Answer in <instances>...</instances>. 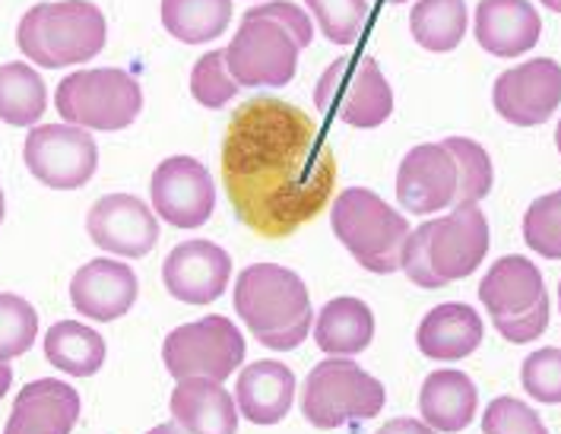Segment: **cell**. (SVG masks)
I'll return each mask as SVG.
<instances>
[{"instance_id": "6da1fadb", "label": "cell", "mask_w": 561, "mask_h": 434, "mask_svg": "<svg viewBox=\"0 0 561 434\" xmlns=\"http://www.w3.org/2000/svg\"><path fill=\"white\" fill-rule=\"evenodd\" d=\"M222 184L241 226L261 238H289L333 201L336 156L301 108L257 95L229 121Z\"/></svg>"}, {"instance_id": "7a4b0ae2", "label": "cell", "mask_w": 561, "mask_h": 434, "mask_svg": "<svg viewBox=\"0 0 561 434\" xmlns=\"http://www.w3.org/2000/svg\"><path fill=\"white\" fill-rule=\"evenodd\" d=\"M489 219L479 203L454 206L442 219L422 222L410 232L400 270L419 289H444L473 276L489 254Z\"/></svg>"}, {"instance_id": "3957f363", "label": "cell", "mask_w": 561, "mask_h": 434, "mask_svg": "<svg viewBox=\"0 0 561 434\" xmlns=\"http://www.w3.org/2000/svg\"><path fill=\"white\" fill-rule=\"evenodd\" d=\"M236 311L257 343L273 352H293L314 327L311 295L296 270L254 263L236 279Z\"/></svg>"}, {"instance_id": "277c9868", "label": "cell", "mask_w": 561, "mask_h": 434, "mask_svg": "<svg viewBox=\"0 0 561 434\" xmlns=\"http://www.w3.org/2000/svg\"><path fill=\"white\" fill-rule=\"evenodd\" d=\"M108 42L105 13L92 0L35 3L16 26V45L35 67L60 70L89 64Z\"/></svg>"}, {"instance_id": "5b68a950", "label": "cell", "mask_w": 561, "mask_h": 434, "mask_svg": "<svg viewBox=\"0 0 561 434\" xmlns=\"http://www.w3.org/2000/svg\"><path fill=\"white\" fill-rule=\"evenodd\" d=\"M330 226L340 238V244L358 261V266L381 273V276L400 270V254L410 238V222L393 206H387L375 191L350 187L336 194Z\"/></svg>"}, {"instance_id": "8992f818", "label": "cell", "mask_w": 561, "mask_h": 434, "mask_svg": "<svg viewBox=\"0 0 561 434\" xmlns=\"http://www.w3.org/2000/svg\"><path fill=\"white\" fill-rule=\"evenodd\" d=\"M387 403L385 384L353 358H324L305 377L301 390V415L308 425L330 432L350 422L378 419Z\"/></svg>"}, {"instance_id": "52a82bcc", "label": "cell", "mask_w": 561, "mask_h": 434, "mask_svg": "<svg viewBox=\"0 0 561 434\" xmlns=\"http://www.w3.org/2000/svg\"><path fill=\"white\" fill-rule=\"evenodd\" d=\"M55 108L64 124L83 130H124L144 112V89L121 67L77 70L55 89Z\"/></svg>"}, {"instance_id": "ba28073f", "label": "cell", "mask_w": 561, "mask_h": 434, "mask_svg": "<svg viewBox=\"0 0 561 434\" xmlns=\"http://www.w3.org/2000/svg\"><path fill=\"white\" fill-rule=\"evenodd\" d=\"M314 105L324 117H340L350 127L371 130L393 115V89L371 55H343L321 73L314 87Z\"/></svg>"}, {"instance_id": "9c48e42d", "label": "cell", "mask_w": 561, "mask_h": 434, "mask_svg": "<svg viewBox=\"0 0 561 434\" xmlns=\"http://www.w3.org/2000/svg\"><path fill=\"white\" fill-rule=\"evenodd\" d=\"M244 336L236 323L222 315H209L204 320H191L175 327L162 343L165 372L184 377H207V380H229L232 372L244 362Z\"/></svg>"}, {"instance_id": "30bf717a", "label": "cell", "mask_w": 561, "mask_h": 434, "mask_svg": "<svg viewBox=\"0 0 561 434\" xmlns=\"http://www.w3.org/2000/svg\"><path fill=\"white\" fill-rule=\"evenodd\" d=\"M298 52L289 30L244 13L226 48V64L241 89H283L296 77Z\"/></svg>"}, {"instance_id": "8fae6325", "label": "cell", "mask_w": 561, "mask_h": 434, "mask_svg": "<svg viewBox=\"0 0 561 434\" xmlns=\"http://www.w3.org/2000/svg\"><path fill=\"white\" fill-rule=\"evenodd\" d=\"M23 162L35 181L55 191H77L89 184L99 169V146L83 127L38 124L26 137Z\"/></svg>"}, {"instance_id": "7c38bea8", "label": "cell", "mask_w": 561, "mask_h": 434, "mask_svg": "<svg viewBox=\"0 0 561 434\" xmlns=\"http://www.w3.org/2000/svg\"><path fill=\"white\" fill-rule=\"evenodd\" d=\"M463 178L460 162L444 144L413 146L397 172V201L413 216H435L442 209L460 206Z\"/></svg>"}, {"instance_id": "4fadbf2b", "label": "cell", "mask_w": 561, "mask_h": 434, "mask_svg": "<svg viewBox=\"0 0 561 434\" xmlns=\"http://www.w3.org/2000/svg\"><path fill=\"white\" fill-rule=\"evenodd\" d=\"M149 197L156 216L175 229H201L216 209L213 178L194 156L162 159L149 181Z\"/></svg>"}, {"instance_id": "5bb4252c", "label": "cell", "mask_w": 561, "mask_h": 434, "mask_svg": "<svg viewBox=\"0 0 561 434\" xmlns=\"http://www.w3.org/2000/svg\"><path fill=\"white\" fill-rule=\"evenodd\" d=\"M492 105L514 127L546 124L561 105V64L536 58L504 70L492 87Z\"/></svg>"}, {"instance_id": "9a60e30c", "label": "cell", "mask_w": 561, "mask_h": 434, "mask_svg": "<svg viewBox=\"0 0 561 434\" xmlns=\"http://www.w3.org/2000/svg\"><path fill=\"white\" fill-rule=\"evenodd\" d=\"M87 232L95 248L140 261L159 241V216L134 194H105L89 209Z\"/></svg>"}, {"instance_id": "2e32d148", "label": "cell", "mask_w": 561, "mask_h": 434, "mask_svg": "<svg viewBox=\"0 0 561 434\" xmlns=\"http://www.w3.org/2000/svg\"><path fill=\"white\" fill-rule=\"evenodd\" d=\"M232 279V258L213 241H184L162 263V283L184 305H213Z\"/></svg>"}, {"instance_id": "e0dca14e", "label": "cell", "mask_w": 561, "mask_h": 434, "mask_svg": "<svg viewBox=\"0 0 561 434\" xmlns=\"http://www.w3.org/2000/svg\"><path fill=\"white\" fill-rule=\"evenodd\" d=\"M137 292H140L137 273L127 263L99 258L73 273L70 305L80 311V318L108 323L124 318L134 308Z\"/></svg>"}, {"instance_id": "ac0fdd59", "label": "cell", "mask_w": 561, "mask_h": 434, "mask_svg": "<svg viewBox=\"0 0 561 434\" xmlns=\"http://www.w3.org/2000/svg\"><path fill=\"white\" fill-rule=\"evenodd\" d=\"M80 393L55 377H38L13 400L3 434H70L80 419Z\"/></svg>"}, {"instance_id": "d6986e66", "label": "cell", "mask_w": 561, "mask_h": 434, "mask_svg": "<svg viewBox=\"0 0 561 434\" xmlns=\"http://www.w3.org/2000/svg\"><path fill=\"white\" fill-rule=\"evenodd\" d=\"M542 298H549L546 279L536 270V263L520 254H507L492 263L485 279L479 283V301L485 305L492 323L524 318Z\"/></svg>"}, {"instance_id": "ffe728a7", "label": "cell", "mask_w": 561, "mask_h": 434, "mask_svg": "<svg viewBox=\"0 0 561 434\" xmlns=\"http://www.w3.org/2000/svg\"><path fill=\"white\" fill-rule=\"evenodd\" d=\"M542 20L530 0H479L476 42L495 58H520L536 48Z\"/></svg>"}, {"instance_id": "44dd1931", "label": "cell", "mask_w": 561, "mask_h": 434, "mask_svg": "<svg viewBox=\"0 0 561 434\" xmlns=\"http://www.w3.org/2000/svg\"><path fill=\"white\" fill-rule=\"evenodd\" d=\"M172 415L184 434H236L238 403L236 397L207 377H184L172 390Z\"/></svg>"}, {"instance_id": "7402d4cb", "label": "cell", "mask_w": 561, "mask_h": 434, "mask_svg": "<svg viewBox=\"0 0 561 434\" xmlns=\"http://www.w3.org/2000/svg\"><path fill=\"white\" fill-rule=\"evenodd\" d=\"M296 400V375L283 362H254L248 365L236 384L238 412L254 425H279Z\"/></svg>"}, {"instance_id": "603a6c76", "label": "cell", "mask_w": 561, "mask_h": 434, "mask_svg": "<svg viewBox=\"0 0 561 434\" xmlns=\"http://www.w3.org/2000/svg\"><path fill=\"white\" fill-rule=\"evenodd\" d=\"M482 336L485 323L476 315V308L463 301H444L422 318L415 346L435 362H460L482 346Z\"/></svg>"}, {"instance_id": "cb8c5ba5", "label": "cell", "mask_w": 561, "mask_h": 434, "mask_svg": "<svg viewBox=\"0 0 561 434\" xmlns=\"http://www.w3.org/2000/svg\"><path fill=\"white\" fill-rule=\"evenodd\" d=\"M476 409H479V390L470 375L442 368L425 377L422 393H419V412H422V422L432 425L435 432H463L476 419Z\"/></svg>"}, {"instance_id": "d4e9b609", "label": "cell", "mask_w": 561, "mask_h": 434, "mask_svg": "<svg viewBox=\"0 0 561 434\" xmlns=\"http://www.w3.org/2000/svg\"><path fill=\"white\" fill-rule=\"evenodd\" d=\"M371 340H375V315L362 298L340 295L327 301L321 315L314 318V343L333 358L362 355L371 346Z\"/></svg>"}, {"instance_id": "484cf974", "label": "cell", "mask_w": 561, "mask_h": 434, "mask_svg": "<svg viewBox=\"0 0 561 434\" xmlns=\"http://www.w3.org/2000/svg\"><path fill=\"white\" fill-rule=\"evenodd\" d=\"M105 340L80 320H58L45 333V358L70 377H92L105 365Z\"/></svg>"}, {"instance_id": "4316f807", "label": "cell", "mask_w": 561, "mask_h": 434, "mask_svg": "<svg viewBox=\"0 0 561 434\" xmlns=\"http://www.w3.org/2000/svg\"><path fill=\"white\" fill-rule=\"evenodd\" d=\"M232 16V0H162V26L184 45L216 42Z\"/></svg>"}, {"instance_id": "83f0119b", "label": "cell", "mask_w": 561, "mask_h": 434, "mask_svg": "<svg viewBox=\"0 0 561 434\" xmlns=\"http://www.w3.org/2000/svg\"><path fill=\"white\" fill-rule=\"evenodd\" d=\"M470 26L467 0H419L410 13V32L425 52H454Z\"/></svg>"}, {"instance_id": "f1b7e54d", "label": "cell", "mask_w": 561, "mask_h": 434, "mask_svg": "<svg viewBox=\"0 0 561 434\" xmlns=\"http://www.w3.org/2000/svg\"><path fill=\"white\" fill-rule=\"evenodd\" d=\"M48 108V89L42 73L23 64L10 60L0 67V121L10 127H32Z\"/></svg>"}, {"instance_id": "f546056e", "label": "cell", "mask_w": 561, "mask_h": 434, "mask_svg": "<svg viewBox=\"0 0 561 434\" xmlns=\"http://www.w3.org/2000/svg\"><path fill=\"white\" fill-rule=\"evenodd\" d=\"M311 20L321 26L327 42L353 45L371 16V0H305Z\"/></svg>"}, {"instance_id": "4dcf8cb0", "label": "cell", "mask_w": 561, "mask_h": 434, "mask_svg": "<svg viewBox=\"0 0 561 434\" xmlns=\"http://www.w3.org/2000/svg\"><path fill=\"white\" fill-rule=\"evenodd\" d=\"M38 336V315L26 298L0 292V362L26 355Z\"/></svg>"}, {"instance_id": "1f68e13d", "label": "cell", "mask_w": 561, "mask_h": 434, "mask_svg": "<svg viewBox=\"0 0 561 434\" xmlns=\"http://www.w3.org/2000/svg\"><path fill=\"white\" fill-rule=\"evenodd\" d=\"M524 241L546 261H561V191L542 194L524 213Z\"/></svg>"}, {"instance_id": "d6a6232c", "label": "cell", "mask_w": 561, "mask_h": 434, "mask_svg": "<svg viewBox=\"0 0 561 434\" xmlns=\"http://www.w3.org/2000/svg\"><path fill=\"white\" fill-rule=\"evenodd\" d=\"M238 92H241V87L236 83V77L229 73L226 48H216V52H207L204 58H197L194 70H191V95L204 108L219 112L236 99Z\"/></svg>"}, {"instance_id": "836d02e7", "label": "cell", "mask_w": 561, "mask_h": 434, "mask_svg": "<svg viewBox=\"0 0 561 434\" xmlns=\"http://www.w3.org/2000/svg\"><path fill=\"white\" fill-rule=\"evenodd\" d=\"M444 144L450 146V152L460 162V178H463V194H460V206L463 203H479L492 194L495 184V169H492V156L485 152V146H479L470 137H447Z\"/></svg>"}, {"instance_id": "e575fe53", "label": "cell", "mask_w": 561, "mask_h": 434, "mask_svg": "<svg viewBox=\"0 0 561 434\" xmlns=\"http://www.w3.org/2000/svg\"><path fill=\"white\" fill-rule=\"evenodd\" d=\"M524 390L536 403L556 406L561 403V349L546 346L530 352L520 368Z\"/></svg>"}, {"instance_id": "d590c367", "label": "cell", "mask_w": 561, "mask_h": 434, "mask_svg": "<svg viewBox=\"0 0 561 434\" xmlns=\"http://www.w3.org/2000/svg\"><path fill=\"white\" fill-rule=\"evenodd\" d=\"M482 434H549L536 409L517 397H495L485 406Z\"/></svg>"}, {"instance_id": "8d00e7d4", "label": "cell", "mask_w": 561, "mask_h": 434, "mask_svg": "<svg viewBox=\"0 0 561 434\" xmlns=\"http://www.w3.org/2000/svg\"><path fill=\"white\" fill-rule=\"evenodd\" d=\"M248 16H261V20H273L298 42V48H308L314 42V20L308 16V10H301L298 3L289 0H266L261 7H251Z\"/></svg>"}, {"instance_id": "74e56055", "label": "cell", "mask_w": 561, "mask_h": 434, "mask_svg": "<svg viewBox=\"0 0 561 434\" xmlns=\"http://www.w3.org/2000/svg\"><path fill=\"white\" fill-rule=\"evenodd\" d=\"M546 327H549V298H542L530 315H524V318L495 323V330L502 333L504 340H507V343H517V346L539 340V336L546 333Z\"/></svg>"}, {"instance_id": "f35d334b", "label": "cell", "mask_w": 561, "mask_h": 434, "mask_svg": "<svg viewBox=\"0 0 561 434\" xmlns=\"http://www.w3.org/2000/svg\"><path fill=\"white\" fill-rule=\"evenodd\" d=\"M375 434H438L432 425L425 422H415V419H393V422H385Z\"/></svg>"}, {"instance_id": "ab89813d", "label": "cell", "mask_w": 561, "mask_h": 434, "mask_svg": "<svg viewBox=\"0 0 561 434\" xmlns=\"http://www.w3.org/2000/svg\"><path fill=\"white\" fill-rule=\"evenodd\" d=\"M10 387H13V368L7 362H0V400L10 393Z\"/></svg>"}, {"instance_id": "60d3db41", "label": "cell", "mask_w": 561, "mask_h": 434, "mask_svg": "<svg viewBox=\"0 0 561 434\" xmlns=\"http://www.w3.org/2000/svg\"><path fill=\"white\" fill-rule=\"evenodd\" d=\"M147 434H181V432H178V425H156V429H149Z\"/></svg>"}, {"instance_id": "b9f144b4", "label": "cell", "mask_w": 561, "mask_h": 434, "mask_svg": "<svg viewBox=\"0 0 561 434\" xmlns=\"http://www.w3.org/2000/svg\"><path fill=\"white\" fill-rule=\"evenodd\" d=\"M542 7H549L552 13H561V0H539Z\"/></svg>"}, {"instance_id": "7bdbcfd3", "label": "cell", "mask_w": 561, "mask_h": 434, "mask_svg": "<svg viewBox=\"0 0 561 434\" xmlns=\"http://www.w3.org/2000/svg\"><path fill=\"white\" fill-rule=\"evenodd\" d=\"M3 216H7V201H3V191H0V226H3Z\"/></svg>"}, {"instance_id": "ee69618b", "label": "cell", "mask_w": 561, "mask_h": 434, "mask_svg": "<svg viewBox=\"0 0 561 434\" xmlns=\"http://www.w3.org/2000/svg\"><path fill=\"white\" fill-rule=\"evenodd\" d=\"M556 146H559V152H561V121H559V127H556Z\"/></svg>"}, {"instance_id": "f6af8a7d", "label": "cell", "mask_w": 561, "mask_h": 434, "mask_svg": "<svg viewBox=\"0 0 561 434\" xmlns=\"http://www.w3.org/2000/svg\"><path fill=\"white\" fill-rule=\"evenodd\" d=\"M387 3H393V7H397V3H410V0H387Z\"/></svg>"}, {"instance_id": "bcb514c9", "label": "cell", "mask_w": 561, "mask_h": 434, "mask_svg": "<svg viewBox=\"0 0 561 434\" xmlns=\"http://www.w3.org/2000/svg\"><path fill=\"white\" fill-rule=\"evenodd\" d=\"M559 311H561V279H559Z\"/></svg>"}]
</instances>
